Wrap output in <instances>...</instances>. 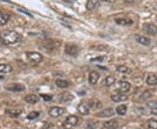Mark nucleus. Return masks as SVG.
I'll return each mask as SVG.
<instances>
[{
    "label": "nucleus",
    "mask_w": 157,
    "mask_h": 129,
    "mask_svg": "<svg viewBox=\"0 0 157 129\" xmlns=\"http://www.w3.org/2000/svg\"><path fill=\"white\" fill-rule=\"evenodd\" d=\"M41 97H42V98H44V100H45V101H51V100H52V95H47V94H41Z\"/></svg>",
    "instance_id": "nucleus-33"
},
{
    "label": "nucleus",
    "mask_w": 157,
    "mask_h": 129,
    "mask_svg": "<svg viewBox=\"0 0 157 129\" xmlns=\"http://www.w3.org/2000/svg\"><path fill=\"white\" fill-rule=\"evenodd\" d=\"M147 129H157V120L151 119L147 122Z\"/></svg>",
    "instance_id": "nucleus-27"
},
{
    "label": "nucleus",
    "mask_w": 157,
    "mask_h": 129,
    "mask_svg": "<svg viewBox=\"0 0 157 129\" xmlns=\"http://www.w3.org/2000/svg\"><path fill=\"white\" fill-rule=\"evenodd\" d=\"M131 88V85L127 81H121L120 83V91L121 93H127Z\"/></svg>",
    "instance_id": "nucleus-20"
},
{
    "label": "nucleus",
    "mask_w": 157,
    "mask_h": 129,
    "mask_svg": "<svg viewBox=\"0 0 157 129\" xmlns=\"http://www.w3.org/2000/svg\"><path fill=\"white\" fill-rule=\"evenodd\" d=\"M4 79V78H3V77H0V79Z\"/></svg>",
    "instance_id": "nucleus-35"
},
{
    "label": "nucleus",
    "mask_w": 157,
    "mask_h": 129,
    "mask_svg": "<svg viewBox=\"0 0 157 129\" xmlns=\"http://www.w3.org/2000/svg\"><path fill=\"white\" fill-rule=\"evenodd\" d=\"M78 111L82 115H87V114H89L90 107L88 106V104L86 103V102H81L78 106Z\"/></svg>",
    "instance_id": "nucleus-7"
},
{
    "label": "nucleus",
    "mask_w": 157,
    "mask_h": 129,
    "mask_svg": "<svg viewBox=\"0 0 157 129\" xmlns=\"http://www.w3.org/2000/svg\"><path fill=\"white\" fill-rule=\"evenodd\" d=\"M116 112L120 115H125L127 112V106L126 105H121L116 107Z\"/></svg>",
    "instance_id": "nucleus-26"
},
{
    "label": "nucleus",
    "mask_w": 157,
    "mask_h": 129,
    "mask_svg": "<svg viewBox=\"0 0 157 129\" xmlns=\"http://www.w3.org/2000/svg\"><path fill=\"white\" fill-rule=\"evenodd\" d=\"M39 116V112H31L29 113L28 115H27V119H28L29 120H33L35 119H37Z\"/></svg>",
    "instance_id": "nucleus-30"
},
{
    "label": "nucleus",
    "mask_w": 157,
    "mask_h": 129,
    "mask_svg": "<svg viewBox=\"0 0 157 129\" xmlns=\"http://www.w3.org/2000/svg\"><path fill=\"white\" fill-rule=\"evenodd\" d=\"M66 112L65 108L59 107H51L50 110H49V115L52 118H58V117H60L61 115H63Z\"/></svg>",
    "instance_id": "nucleus-4"
},
{
    "label": "nucleus",
    "mask_w": 157,
    "mask_h": 129,
    "mask_svg": "<svg viewBox=\"0 0 157 129\" xmlns=\"http://www.w3.org/2000/svg\"><path fill=\"white\" fill-rule=\"evenodd\" d=\"M99 4L100 3L96 0H89L86 3V8L87 10H94L97 7V6H99Z\"/></svg>",
    "instance_id": "nucleus-25"
},
{
    "label": "nucleus",
    "mask_w": 157,
    "mask_h": 129,
    "mask_svg": "<svg viewBox=\"0 0 157 129\" xmlns=\"http://www.w3.org/2000/svg\"><path fill=\"white\" fill-rule=\"evenodd\" d=\"M147 83L150 85H157V76L155 74H149L147 77Z\"/></svg>",
    "instance_id": "nucleus-22"
},
{
    "label": "nucleus",
    "mask_w": 157,
    "mask_h": 129,
    "mask_svg": "<svg viewBox=\"0 0 157 129\" xmlns=\"http://www.w3.org/2000/svg\"><path fill=\"white\" fill-rule=\"evenodd\" d=\"M66 53L70 56L76 57L78 53V47L75 44L73 43H67L66 45Z\"/></svg>",
    "instance_id": "nucleus-3"
},
{
    "label": "nucleus",
    "mask_w": 157,
    "mask_h": 129,
    "mask_svg": "<svg viewBox=\"0 0 157 129\" xmlns=\"http://www.w3.org/2000/svg\"><path fill=\"white\" fill-rule=\"evenodd\" d=\"M66 123L69 124L73 127H76L80 123V119L77 116H75V115H69L66 119Z\"/></svg>",
    "instance_id": "nucleus-9"
},
{
    "label": "nucleus",
    "mask_w": 157,
    "mask_h": 129,
    "mask_svg": "<svg viewBox=\"0 0 157 129\" xmlns=\"http://www.w3.org/2000/svg\"><path fill=\"white\" fill-rule=\"evenodd\" d=\"M10 14L4 11H0V26L6 25L10 19Z\"/></svg>",
    "instance_id": "nucleus-12"
},
{
    "label": "nucleus",
    "mask_w": 157,
    "mask_h": 129,
    "mask_svg": "<svg viewBox=\"0 0 157 129\" xmlns=\"http://www.w3.org/2000/svg\"><path fill=\"white\" fill-rule=\"evenodd\" d=\"M86 129H96L97 128V123L94 122V120H88L86 123Z\"/></svg>",
    "instance_id": "nucleus-28"
},
{
    "label": "nucleus",
    "mask_w": 157,
    "mask_h": 129,
    "mask_svg": "<svg viewBox=\"0 0 157 129\" xmlns=\"http://www.w3.org/2000/svg\"><path fill=\"white\" fill-rule=\"evenodd\" d=\"M62 129H69V128H67V127H65V128H62Z\"/></svg>",
    "instance_id": "nucleus-36"
},
{
    "label": "nucleus",
    "mask_w": 157,
    "mask_h": 129,
    "mask_svg": "<svg viewBox=\"0 0 157 129\" xmlns=\"http://www.w3.org/2000/svg\"><path fill=\"white\" fill-rule=\"evenodd\" d=\"M135 40H136L137 43H139L140 45H145V46L150 45V40L146 38V37L140 36V35H135Z\"/></svg>",
    "instance_id": "nucleus-10"
},
{
    "label": "nucleus",
    "mask_w": 157,
    "mask_h": 129,
    "mask_svg": "<svg viewBox=\"0 0 157 129\" xmlns=\"http://www.w3.org/2000/svg\"><path fill=\"white\" fill-rule=\"evenodd\" d=\"M55 84L58 87H59V88H67L69 86V83H68V81L67 80H65V79H57L56 81H55Z\"/></svg>",
    "instance_id": "nucleus-24"
},
{
    "label": "nucleus",
    "mask_w": 157,
    "mask_h": 129,
    "mask_svg": "<svg viewBox=\"0 0 157 129\" xmlns=\"http://www.w3.org/2000/svg\"><path fill=\"white\" fill-rule=\"evenodd\" d=\"M12 71V67L11 65L8 64H0V73H9Z\"/></svg>",
    "instance_id": "nucleus-21"
},
{
    "label": "nucleus",
    "mask_w": 157,
    "mask_h": 129,
    "mask_svg": "<svg viewBox=\"0 0 157 129\" xmlns=\"http://www.w3.org/2000/svg\"><path fill=\"white\" fill-rule=\"evenodd\" d=\"M115 23L121 25H133V21L129 18H115Z\"/></svg>",
    "instance_id": "nucleus-18"
},
{
    "label": "nucleus",
    "mask_w": 157,
    "mask_h": 129,
    "mask_svg": "<svg viewBox=\"0 0 157 129\" xmlns=\"http://www.w3.org/2000/svg\"><path fill=\"white\" fill-rule=\"evenodd\" d=\"M104 127L106 129H117L119 124L116 120H110L104 123Z\"/></svg>",
    "instance_id": "nucleus-11"
},
{
    "label": "nucleus",
    "mask_w": 157,
    "mask_h": 129,
    "mask_svg": "<svg viewBox=\"0 0 157 129\" xmlns=\"http://www.w3.org/2000/svg\"><path fill=\"white\" fill-rule=\"evenodd\" d=\"M151 113L152 114H154V115H155L157 116V107H153L151 109Z\"/></svg>",
    "instance_id": "nucleus-34"
},
{
    "label": "nucleus",
    "mask_w": 157,
    "mask_h": 129,
    "mask_svg": "<svg viewBox=\"0 0 157 129\" xmlns=\"http://www.w3.org/2000/svg\"><path fill=\"white\" fill-rule=\"evenodd\" d=\"M114 82H115L114 77H113V76H107V78L104 79L103 82H102V85H104L106 86H111L112 85L114 84Z\"/></svg>",
    "instance_id": "nucleus-23"
},
{
    "label": "nucleus",
    "mask_w": 157,
    "mask_h": 129,
    "mask_svg": "<svg viewBox=\"0 0 157 129\" xmlns=\"http://www.w3.org/2000/svg\"><path fill=\"white\" fill-rule=\"evenodd\" d=\"M99 79H100V73H97V72H91L90 73L89 77H88L90 84L95 85L98 82Z\"/></svg>",
    "instance_id": "nucleus-13"
},
{
    "label": "nucleus",
    "mask_w": 157,
    "mask_h": 129,
    "mask_svg": "<svg viewBox=\"0 0 157 129\" xmlns=\"http://www.w3.org/2000/svg\"><path fill=\"white\" fill-rule=\"evenodd\" d=\"M25 54H26V57H27L28 60L31 63L39 64V63H40L43 60L42 54H40L39 52H37V51H27Z\"/></svg>",
    "instance_id": "nucleus-2"
},
{
    "label": "nucleus",
    "mask_w": 157,
    "mask_h": 129,
    "mask_svg": "<svg viewBox=\"0 0 157 129\" xmlns=\"http://www.w3.org/2000/svg\"><path fill=\"white\" fill-rule=\"evenodd\" d=\"M73 96L70 93H68V92H65V93H63L61 95H60V101L61 102H69V101H73Z\"/></svg>",
    "instance_id": "nucleus-19"
},
{
    "label": "nucleus",
    "mask_w": 157,
    "mask_h": 129,
    "mask_svg": "<svg viewBox=\"0 0 157 129\" xmlns=\"http://www.w3.org/2000/svg\"><path fill=\"white\" fill-rule=\"evenodd\" d=\"M22 112L21 109H6V113L12 118H16L17 116H19Z\"/></svg>",
    "instance_id": "nucleus-14"
},
{
    "label": "nucleus",
    "mask_w": 157,
    "mask_h": 129,
    "mask_svg": "<svg viewBox=\"0 0 157 129\" xmlns=\"http://www.w3.org/2000/svg\"><path fill=\"white\" fill-rule=\"evenodd\" d=\"M22 40L20 34L11 30H5L0 33V42L3 45H13Z\"/></svg>",
    "instance_id": "nucleus-1"
},
{
    "label": "nucleus",
    "mask_w": 157,
    "mask_h": 129,
    "mask_svg": "<svg viewBox=\"0 0 157 129\" xmlns=\"http://www.w3.org/2000/svg\"><path fill=\"white\" fill-rule=\"evenodd\" d=\"M87 104H88V106H89L90 108H92V109H99V108H101V107H102L101 102L98 101V100H96V99H92V100H90Z\"/></svg>",
    "instance_id": "nucleus-17"
},
{
    "label": "nucleus",
    "mask_w": 157,
    "mask_h": 129,
    "mask_svg": "<svg viewBox=\"0 0 157 129\" xmlns=\"http://www.w3.org/2000/svg\"><path fill=\"white\" fill-rule=\"evenodd\" d=\"M113 114H114V111L113 108H106V109L101 111L99 113H97V116L101 117V118H109Z\"/></svg>",
    "instance_id": "nucleus-8"
},
{
    "label": "nucleus",
    "mask_w": 157,
    "mask_h": 129,
    "mask_svg": "<svg viewBox=\"0 0 157 129\" xmlns=\"http://www.w3.org/2000/svg\"><path fill=\"white\" fill-rule=\"evenodd\" d=\"M17 11H20V12H22V13H25V15H27V16L33 17V15H32L29 11H27L26 10H25V9H22V8H17Z\"/></svg>",
    "instance_id": "nucleus-32"
},
{
    "label": "nucleus",
    "mask_w": 157,
    "mask_h": 129,
    "mask_svg": "<svg viewBox=\"0 0 157 129\" xmlns=\"http://www.w3.org/2000/svg\"><path fill=\"white\" fill-rule=\"evenodd\" d=\"M106 59H107V56H100L97 57L95 59H92L91 62H103L105 61Z\"/></svg>",
    "instance_id": "nucleus-31"
},
{
    "label": "nucleus",
    "mask_w": 157,
    "mask_h": 129,
    "mask_svg": "<svg viewBox=\"0 0 157 129\" xmlns=\"http://www.w3.org/2000/svg\"><path fill=\"white\" fill-rule=\"evenodd\" d=\"M143 29L147 33L149 34V35H155L157 33V27L155 26V25L151 24V23L144 24Z\"/></svg>",
    "instance_id": "nucleus-6"
},
{
    "label": "nucleus",
    "mask_w": 157,
    "mask_h": 129,
    "mask_svg": "<svg viewBox=\"0 0 157 129\" xmlns=\"http://www.w3.org/2000/svg\"><path fill=\"white\" fill-rule=\"evenodd\" d=\"M113 101L114 102H121V101H126L128 100V96L125 95L123 93H117L111 97Z\"/></svg>",
    "instance_id": "nucleus-16"
},
{
    "label": "nucleus",
    "mask_w": 157,
    "mask_h": 129,
    "mask_svg": "<svg viewBox=\"0 0 157 129\" xmlns=\"http://www.w3.org/2000/svg\"><path fill=\"white\" fill-rule=\"evenodd\" d=\"M25 101L29 104H36L39 101V98L35 94H28L25 97Z\"/></svg>",
    "instance_id": "nucleus-15"
},
{
    "label": "nucleus",
    "mask_w": 157,
    "mask_h": 129,
    "mask_svg": "<svg viewBox=\"0 0 157 129\" xmlns=\"http://www.w3.org/2000/svg\"><path fill=\"white\" fill-rule=\"evenodd\" d=\"M117 71L119 73H130V69H129L128 66H118L117 67Z\"/></svg>",
    "instance_id": "nucleus-29"
},
{
    "label": "nucleus",
    "mask_w": 157,
    "mask_h": 129,
    "mask_svg": "<svg viewBox=\"0 0 157 129\" xmlns=\"http://www.w3.org/2000/svg\"><path fill=\"white\" fill-rule=\"evenodd\" d=\"M6 90H9L11 92H14V93H20L25 90V85L19 83H11L8 85H6Z\"/></svg>",
    "instance_id": "nucleus-5"
},
{
    "label": "nucleus",
    "mask_w": 157,
    "mask_h": 129,
    "mask_svg": "<svg viewBox=\"0 0 157 129\" xmlns=\"http://www.w3.org/2000/svg\"><path fill=\"white\" fill-rule=\"evenodd\" d=\"M136 129H139V128H136Z\"/></svg>",
    "instance_id": "nucleus-37"
}]
</instances>
